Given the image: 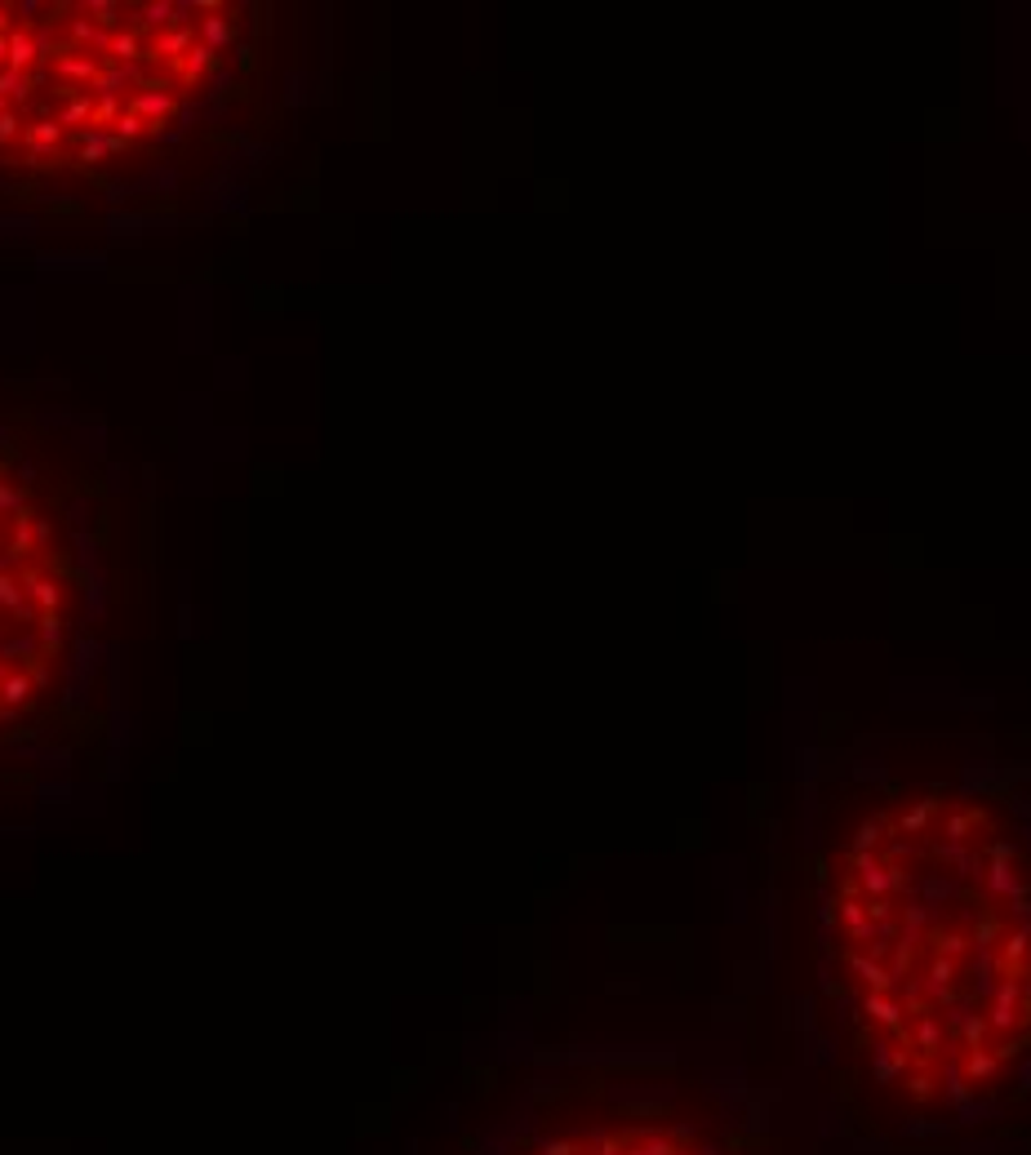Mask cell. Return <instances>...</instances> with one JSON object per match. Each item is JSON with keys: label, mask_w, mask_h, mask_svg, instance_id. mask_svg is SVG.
Segmentation results:
<instances>
[{"label": "cell", "mask_w": 1031, "mask_h": 1155, "mask_svg": "<svg viewBox=\"0 0 1031 1155\" xmlns=\"http://www.w3.org/2000/svg\"><path fill=\"white\" fill-rule=\"evenodd\" d=\"M858 1040L876 1080L920 1106H960L1009 1071L1031 1040V902L1000 845L960 916L907 902L858 831L840 884Z\"/></svg>", "instance_id": "1"}, {"label": "cell", "mask_w": 1031, "mask_h": 1155, "mask_svg": "<svg viewBox=\"0 0 1031 1155\" xmlns=\"http://www.w3.org/2000/svg\"><path fill=\"white\" fill-rule=\"evenodd\" d=\"M529 1155H716L680 1124L659 1120H600L574 1124L565 1133L542 1138Z\"/></svg>", "instance_id": "2"}, {"label": "cell", "mask_w": 1031, "mask_h": 1155, "mask_svg": "<svg viewBox=\"0 0 1031 1155\" xmlns=\"http://www.w3.org/2000/svg\"><path fill=\"white\" fill-rule=\"evenodd\" d=\"M63 125L54 121V116H40V121H31V125H22V143H27V165L31 169H40V165H49L54 156H58V147H63Z\"/></svg>", "instance_id": "3"}, {"label": "cell", "mask_w": 1031, "mask_h": 1155, "mask_svg": "<svg viewBox=\"0 0 1031 1155\" xmlns=\"http://www.w3.org/2000/svg\"><path fill=\"white\" fill-rule=\"evenodd\" d=\"M178 107V98L169 94V85H143V89H134V98H130V112L134 116H143L148 125H160V121H169V112Z\"/></svg>", "instance_id": "4"}, {"label": "cell", "mask_w": 1031, "mask_h": 1155, "mask_svg": "<svg viewBox=\"0 0 1031 1155\" xmlns=\"http://www.w3.org/2000/svg\"><path fill=\"white\" fill-rule=\"evenodd\" d=\"M9 72H36L40 67V49L31 40V27H9Z\"/></svg>", "instance_id": "5"}, {"label": "cell", "mask_w": 1031, "mask_h": 1155, "mask_svg": "<svg viewBox=\"0 0 1031 1155\" xmlns=\"http://www.w3.org/2000/svg\"><path fill=\"white\" fill-rule=\"evenodd\" d=\"M67 31H72L76 45H85V54H94V58L112 49V31H107V27H98L94 18H85V13H76L72 22H67Z\"/></svg>", "instance_id": "6"}, {"label": "cell", "mask_w": 1031, "mask_h": 1155, "mask_svg": "<svg viewBox=\"0 0 1031 1155\" xmlns=\"http://www.w3.org/2000/svg\"><path fill=\"white\" fill-rule=\"evenodd\" d=\"M112 151H125V143L116 139V134H107V130H80V156H76V165H98L103 156H112Z\"/></svg>", "instance_id": "7"}, {"label": "cell", "mask_w": 1031, "mask_h": 1155, "mask_svg": "<svg viewBox=\"0 0 1031 1155\" xmlns=\"http://www.w3.org/2000/svg\"><path fill=\"white\" fill-rule=\"evenodd\" d=\"M54 67H58V80H94L98 76V58L94 54H85V49H72V45H63L58 49V58H54Z\"/></svg>", "instance_id": "8"}, {"label": "cell", "mask_w": 1031, "mask_h": 1155, "mask_svg": "<svg viewBox=\"0 0 1031 1155\" xmlns=\"http://www.w3.org/2000/svg\"><path fill=\"white\" fill-rule=\"evenodd\" d=\"M22 591L31 595V604L40 609V613H58V604H63V591H58V582L45 574H27L22 569Z\"/></svg>", "instance_id": "9"}, {"label": "cell", "mask_w": 1031, "mask_h": 1155, "mask_svg": "<svg viewBox=\"0 0 1031 1155\" xmlns=\"http://www.w3.org/2000/svg\"><path fill=\"white\" fill-rule=\"evenodd\" d=\"M201 45H210L214 54L231 45V18H227L222 9H219V13H205V18H201Z\"/></svg>", "instance_id": "10"}, {"label": "cell", "mask_w": 1031, "mask_h": 1155, "mask_svg": "<svg viewBox=\"0 0 1031 1155\" xmlns=\"http://www.w3.org/2000/svg\"><path fill=\"white\" fill-rule=\"evenodd\" d=\"M201 36L196 31H187V27H178V31H165L160 36V45H156V58H174V63H183L187 54H192V45H196Z\"/></svg>", "instance_id": "11"}, {"label": "cell", "mask_w": 1031, "mask_h": 1155, "mask_svg": "<svg viewBox=\"0 0 1031 1155\" xmlns=\"http://www.w3.org/2000/svg\"><path fill=\"white\" fill-rule=\"evenodd\" d=\"M214 67H219V54H214L210 45H201V40H196V45H192V54L183 58V80H187V85H196V80H205V72H214Z\"/></svg>", "instance_id": "12"}, {"label": "cell", "mask_w": 1031, "mask_h": 1155, "mask_svg": "<svg viewBox=\"0 0 1031 1155\" xmlns=\"http://www.w3.org/2000/svg\"><path fill=\"white\" fill-rule=\"evenodd\" d=\"M31 72H9V67H0V94L4 98H13V103H27V94H31Z\"/></svg>", "instance_id": "13"}, {"label": "cell", "mask_w": 1031, "mask_h": 1155, "mask_svg": "<svg viewBox=\"0 0 1031 1155\" xmlns=\"http://www.w3.org/2000/svg\"><path fill=\"white\" fill-rule=\"evenodd\" d=\"M116 63H139L143 58V45H139V36L134 31H112V49H107Z\"/></svg>", "instance_id": "14"}, {"label": "cell", "mask_w": 1031, "mask_h": 1155, "mask_svg": "<svg viewBox=\"0 0 1031 1155\" xmlns=\"http://www.w3.org/2000/svg\"><path fill=\"white\" fill-rule=\"evenodd\" d=\"M36 631H40V645H45L49 653H54V649H63V640H67V622H63L58 613H45Z\"/></svg>", "instance_id": "15"}, {"label": "cell", "mask_w": 1031, "mask_h": 1155, "mask_svg": "<svg viewBox=\"0 0 1031 1155\" xmlns=\"http://www.w3.org/2000/svg\"><path fill=\"white\" fill-rule=\"evenodd\" d=\"M85 121H89V125H94V98H89V94H76L72 103H67V107H63V116H58V125H63V130H67V125H85Z\"/></svg>", "instance_id": "16"}, {"label": "cell", "mask_w": 1031, "mask_h": 1155, "mask_svg": "<svg viewBox=\"0 0 1031 1155\" xmlns=\"http://www.w3.org/2000/svg\"><path fill=\"white\" fill-rule=\"evenodd\" d=\"M85 18H94L98 27H112L121 18V4L116 0H85Z\"/></svg>", "instance_id": "17"}, {"label": "cell", "mask_w": 1031, "mask_h": 1155, "mask_svg": "<svg viewBox=\"0 0 1031 1155\" xmlns=\"http://www.w3.org/2000/svg\"><path fill=\"white\" fill-rule=\"evenodd\" d=\"M121 116H125V103H121V98H98V103H94V130L116 125Z\"/></svg>", "instance_id": "18"}, {"label": "cell", "mask_w": 1031, "mask_h": 1155, "mask_svg": "<svg viewBox=\"0 0 1031 1155\" xmlns=\"http://www.w3.org/2000/svg\"><path fill=\"white\" fill-rule=\"evenodd\" d=\"M148 130H151V125L143 121V116H134L130 107H125V116L116 121V139H121V143H134V139H143Z\"/></svg>", "instance_id": "19"}, {"label": "cell", "mask_w": 1031, "mask_h": 1155, "mask_svg": "<svg viewBox=\"0 0 1031 1155\" xmlns=\"http://www.w3.org/2000/svg\"><path fill=\"white\" fill-rule=\"evenodd\" d=\"M0 511H4V515H22V511H27V494L0 480Z\"/></svg>", "instance_id": "20"}, {"label": "cell", "mask_w": 1031, "mask_h": 1155, "mask_svg": "<svg viewBox=\"0 0 1031 1155\" xmlns=\"http://www.w3.org/2000/svg\"><path fill=\"white\" fill-rule=\"evenodd\" d=\"M112 72H116V80H121V89H130V85H134V89H143V67H139V63H116Z\"/></svg>", "instance_id": "21"}, {"label": "cell", "mask_w": 1031, "mask_h": 1155, "mask_svg": "<svg viewBox=\"0 0 1031 1155\" xmlns=\"http://www.w3.org/2000/svg\"><path fill=\"white\" fill-rule=\"evenodd\" d=\"M227 89H231V76H227V72H214V76H210V94H214V98H222Z\"/></svg>", "instance_id": "22"}, {"label": "cell", "mask_w": 1031, "mask_h": 1155, "mask_svg": "<svg viewBox=\"0 0 1031 1155\" xmlns=\"http://www.w3.org/2000/svg\"><path fill=\"white\" fill-rule=\"evenodd\" d=\"M31 533H36V547L49 542V520H31Z\"/></svg>", "instance_id": "23"}, {"label": "cell", "mask_w": 1031, "mask_h": 1155, "mask_svg": "<svg viewBox=\"0 0 1031 1155\" xmlns=\"http://www.w3.org/2000/svg\"><path fill=\"white\" fill-rule=\"evenodd\" d=\"M236 63H240V72H249V67H254V45H240Z\"/></svg>", "instance_id": "24"}, {"label": "cell", "mask_w": 1031, "mask_h": 1155, "mask_svg": "<svg viewBox=\"0 0 1031 1155\" xmlns=\"http://www.w3.org/2000/svg\"><path fill=\"white\" fill-rule=\"evenodd\" d=\"M40 9H45V4H36V0H22V4H18V13H22V18H27V22H31V18H36V13H40Z\"/></svg>", "instance_id": "25"}, {"label": "cell", "mask_w": 1031, "mask_h": 1155, "mask_svg": "<svg viewBox=\"0 0 1031 1155\" xmlns=\"http://www.w3.org/2000/svg\"><path fill=\"white\" fill-rule=\"evenodd\" d=\"M18 480H27V485H31V480H36V462H27V458H22V462H18Z\"/></svg>", "instance_id": "26"}, {"label": "cell", "mask_w": 1031, "mask_h": 1155, "mask_svg": "<svg viewBox=\"0 0 1031 1155\" xmlns=\"http://www.w3.org/2000/svg\"><path fill=\"white\" fill-rule=\"evenodd\" d=\"M9 63V31H0V67Z\"/></svg>", "instance_id": "27"}, {"label": "cell", "mask_w": 1031, "mask_h": 1155, "mask_svg": "<svg viewBox=\"0 0 1031 1155\" xmlns=\"http://www.w3.org/2000/svg\"><path fill=\"white\" fill-rule=\"evenodd\" d=\"M9 13H13V9H9V4H0V31H9Z\"/></svg>", "instance_id": "28"}, {"label": "cell", "mask_w": 1031, "mask_h": 1155, "mask_svg": "<svg viewBox=\"0 0 1031 1155\" xmlns=\"http://www.w3.org/2000/svg\"><path fill=\"white\" fill-rule=\"evenodd\" d=\"M0 449H9V427H0Z\"/></svg>", "instance_id": "29"}]
</instances>
